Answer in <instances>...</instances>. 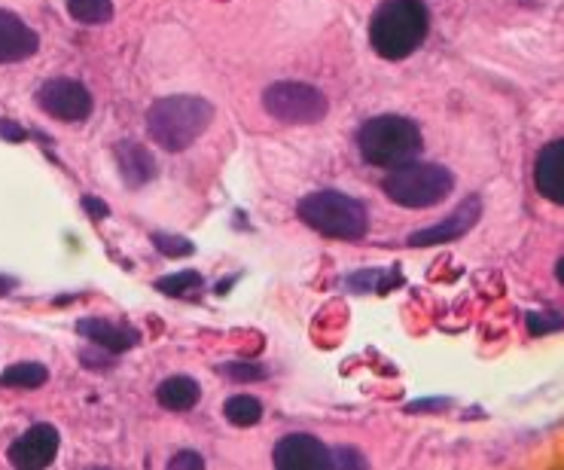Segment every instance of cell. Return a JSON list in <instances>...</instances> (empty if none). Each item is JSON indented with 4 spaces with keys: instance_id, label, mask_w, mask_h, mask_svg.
Returning a JSON list of instances; mask_svg holds the SVG:
<instances>
[{
    "instance_id": "6da1fadb",
    "label": "cell",
    "mask_w": 564,
    "mask_h": 470,
    "mask_svg": "<svg viewBox=\"0 0 564 470\" xmlns=\"http://www.w3.org/2000/svg\"><path fill=\"white\" fill-rule=\"evenodd\" d=\"M211 123H214V104L199 95H171L147 110L150 138L168 153L193 147L208 132Z\"/></svg>"
},
{
    "instance_id": "7a4b0ae2",
    "label": "cell",
    "mask_w": 564,
    "mask_h": 470,
    "mask_svg": "<svg viewBox=\"0 0 564 470\" xmlns=\"http://www.w3.org/2000/svg\"><path fill=\"white\" fill-rule=\"evenodd\" d=\"M430 16L421 0H388L369 22V43L382 58H409L427 37Z\"/></svg>"
},
{
    "instance_id": "3957f363",
    "label": "cell",
    "mask_w": 564,
    "mask_h": 470,
    "mask_svg": "<svg viewBox=\"0 0 564 470\" xmlns=\"http://www.w3.org/2000/svg\"><path fill=\"white\" fill-rule=\"evenodd\" d=\"M357 150L369 165L394 168L421 153V129L397 113L372 116L357 132Z\"/></svg>"
},
{
    "instance_id": "277c9868",
    "label": "cell",
    "mask_w": 564,
    "mask_h": 470,
    "mask_svg": "<svg viewBox=\"0 0 564 470\" xmlns=\"http://www.w3.org/2000/svg\"><path fill=\"white\" fill-rule=\"evenodd\" d=\"M385 193L403 208H433L455 190V174L440 162H403L385 178Z\"/></svg>"
},
{
    "instance_id": "5b68a950",
    "label": "cell",
    "mask_w": 564,
    "mask_h": 470,
    "mask_svg": "<svg viewBox=\"0 0 564 470\" xmlns=\"http://www.w3.org/2000/svg\"><path fill=\"white\" fill-rule=\"evenodd\" d=\"M299 220L305 226H311L321 235H330V239H342V242H357L366 235V208L336 190H321L311 193L299 202Z\"/></svg>"
},
{
    "instance_id": "8992f818",
    "label": "cell",
    "mask_w": 564,
    "mask_h": 470,
    "mask_svg": "<svg viewBox=\"0 0 564 470\" xmlns=\"http://www.w3.org/2000/svg\"><path fill=\"white\" fill-rule=\"evenodd\" d=\"M263 107L284 126H315L321 123L330 104L327 95L308 83H275L263 92Z\"/></svg>"
},
{
    "instance_id": "52a82bcc",
    "label": "cell",
    "mask_w": 564,
    "mask_h": 470,
    "mask_svg": "<svg viewBox=\"0 0 564 470\" xmlns=\"http://www.w3.org/2000/svg\"><path fill=\"white\" fill-rule=\"evenodd\" d=\"M37 104L40 110H46L49 116L61 123H83L92 113V95L83 83L68 80V77H55L46 80L37 89Z\"/></svg>"
},
{
    "instance_id": "ba28073f",
    "label": "cell",
    "mask_w": 564,
    "mask_h": 470,
    "mask_svg": "<svg viewBox=\"0 0 564 470\" xmlns=\"http://www.w3.org/2000/svg\"><path fill=\"white\" fill-rule=\"evenodd\" d=\"M482 217V202L476 196L464 199L446 220L440 223H433L427 229H418L409 235V248H430V245H446V242H458L461 235H467Z\"/></svg>"
},
{
    "instance_id": "9c48e42d",
    "label": "cell",
    "mask_w": 564,
    "mask_h": 470,
    "mask_svg": "<svg viewBox=\"0 0 564 470\" xmlns=\"http://www.w3.org/2000/svg\"><path fill=\"white\" fill-rule=\"evenodd\" d=\"M272 461L278 470H330V446L311 434H287Z\"/></svg>"
},
{
    "instance_id": "30bf717a",
    "label": "cell",
    "mask_w": 564,
    "mask_h": 470,
    "mask_svg": "<svg viewBox=\"0 0 564 470\" xmlns=\"http://www.w3.org/2000/svg\"><path fill=\"white\" fill-rule=\"evenodd\" d=\"M58 446L61 440L52 425H34L10 446V461L13 467H22V470H40L55 461Z\"/></svg>"
},
{
    "instance_id": "8fae6325",
    "label": "cell",
    "mask_w": 564,
    "mask_h": 470,
    "mask_svg": "<svg viewBox=\"0 0 564 470\" xmlns=\"http://www.w3.org/2000/svg\"><path fill=\"white\" fill-rule=\"evenodd\" d=\"M40 49V37L16 13L0 10V65L25 62Z\"/></svg>"
},
{
    "instance_id": "7c38bea8",
    "label": "cell",
    "mask_w": 564,
    "mask_h": 470,
    "mask_svg": "<svg viewBox=\"0 0 564 470\" xmlns=\"http://www.w3.org/2000/svg\"><path fill=\"white\" fill-rule=\"evenodd\" d=\"M116 165H119V174H122V181L129 184V187H144L156 178V159L153 153L138 144V141H119L116 150Z\"/></svg>"
},
{
    "instance_id": "4fadbf2b",
    "label": "cell",
    "mask_w": 564,
    "mask_h": 470,
    "mask_svg": "<svg viewBox=\"0 0 564 470\" xmlns=\"http://www.w3.org/2000/svg\"><path fill=\"white\" fill-rule=\"evenodd\" d=\"M561 168H564V144L561 141H549L534 165V184L540 190V196H546L549 202L561 205L564 202V181H561Z\"/></svg>"
},
{
    "instance_id": "5bb4252c",
    "label": "cell",
    "mask_w": 564,
    "mask_h": 470,
    "mask_svg": "<svg viewBox=\"0 0 564 470\" xmlns=\"http://www.w3.org/2000/svg\"><path fill=\"white\" fill-rule=\"evenodd\" d=\"M77 333L86 336L92 345H101L104 351H113V355H122V351H129V348H135L141 342L138 330L119 327V324H110V321H101V318L77 321Z\"/></svg>"
},
{
    "instance_id": "9a60e30c",
    "label": "cell",
    "mask_w": 564,
    "mask_h": 470,
    "mask_svg": "<svg viewBox=\"0 0 564 470\" xmlns=\"http://www.w3.org/2000/svg\"><path fill=\"white\" fill-rule=\"evenodd\" d=\"M202 397V388L196 379L190 376H168L159 388H156V400L171 409V413H186V409H193Z\"/></svg>"
},
{
    "instance_id": "2e32d148",
    "label": "cell",
    "mask_w": 564,
    "mask_h": 470,
    "mask_svg": "<svg viewBox=\"0 0 564 470\" xmlns=\"http://www.w3.org/2000/svg\"><path fill=\"white\" fill-rule=\"evenodd\" d=\"M49 379V370L37 361H22V364H13L0 373V385L4 388H22V391H34V388H43Z\"/></svg>"
},
{
    "instance_id": "e0dca14e",
    "label": "cell",
    "mask_w": 564,
    "mask_h": 470,
    "mask_svg": "<svg viewBox=\"0 0 564 470\" xmlns=\"http://www.w3.org/2000/svg\"><path fill=\"white\" fill-rule=\"evenodd\" d=\"M223 416L235 425V428H250L263 419V403L250 394H235L223 403Z\"/></svg>"
},
{
    "instance_id": "ac0fdd59",
    "label": "cell",
    "mask_w": 564,
    "mask_h": 470,
    "mask_svg": "<svg viewBox=\"0 0 564 470\" xmlns=\"http://www.w3.org/2000/svg\"><path fill=\"white\" fill-rule=\"evenodd\" d=\"M68 13L80 25H104L113 19V0H68Z\"/></svg>"
},
{
    "instance_id": "d6986e66",
    "label": "cell",
    "mask_w": 564,
    "mask_h": 470,
    "mask_svg": "<svg viewBox=\"0 0 564 470\" xmlns=\"http://www.w3.org/2000/svg\"><path fill=\"white\" fill-rule=\"evenodd\" d=\"M205 281H202V275L199 272H193V269H186V272H177V275H165V278H159L156 281V287H159V293H165V297H190L193 290H199Z\"/></svg>"
},
{
    "instance_id": "ffe728a7",
    "label": "cell",
    "mask_w": 564,
    "mask_h": 470,
    "mask_svg": "<svg viewBox=\"0 0 564 470\" xmlns=\"http://www.w3.org/2000/svg\"><path fill=\"white\" fill-rule=\"evenodd\" d=\"M153 245H156L165 257H190V254L196 251L193 242L180 239V235H165V232H156V235H153Z\"/></svg>"
},
{
    "instance_id": "44dd1931",
    "label": "cell",
    "mask_w": 564,
    "mask_h": 470,
    "mask_svg": "<svg viewBox=\"0 0 564 470\" xmlns=\"http://www.w3.org/2000/svg\"><path fill=\"white\" fill-rule=\"evenodd\" d=\"M220 373L229 376V379H235V382H250V379H266V376H269V370L260 367V364H254V361L226 364V367H220Z\"/></svg>"
},
{
    "instance_id": "7402d4cb",
    "label": "cell",
    "mask_w": 564,
    "mask_h": 470,
    "mask_svg": "<svg viewBox=\"0 0 564 470\" xmlns=\"http://www.w3.org/2000/svg\"><path fill=\"white\" fill-rule=\"evenodd\" d=\"M98 351H92V348H86V351H80V364L83 367H89V370H113L116 367V355L113 351H104L101 345H95Z\"/></svg>"
},
{
    "instance_id": "603a6c76",
    "label": "cell",
    "mask_w": 564,
    "mask_h": 470,
    "mask_svg": "<svg viewBox=\"0 0 564 470\" xmlns=\"http://www.w3.org/2000/svg\"><path fill=\"white\" fill-rule=\"evenodd\" d=\"M330 467H351V470H360V467H366V461H363V455L357 452V449H348V446H336V449H330Z\"/></svg>"
},
{
    "instance_id": "cb8c5ba5",
    "label": "cell",
    "mask_w": 564,
    "mask_h": 470,
    "mask_svg": "<svg viewBox=\"0 0 564 470\" xmlns=\"http://www.w3.org/2000/svg\"><path fill=\"white\" fill-rule=\"evenodd\" d=\"M561 330V318L558 315H540V312H528V333L531 336H546Z\"/></svg>"
},
{
    "instance_id": "d4e9b609",
    "label": "cell",
    "mask_w": 564,
    "mask_h": 470,
    "mask_svg": "<svg viewBox=\"0 0 564 470\" xmlns=\"http://www.w3.org/2000/svg\"><path fill=\"white\" fill-rule=\"evenodd\" d=\"M372 284H379V290H388L391 281H382V272H357L348 278L351 290H372Z\"/></svg>"
},
{
    "instance_id": "484cf974",
    "label": "cell",
    "mask_w": 564,
    "mask_h": 470,
    "mask_svg": "<svg viewBox=\"0 0 564 470\" xmlns=\"http://www.w3.org/2000/svg\"><path fill=\"white\" fill-rule=\"evenodd\" d=\"M171 470H183V467H193V470H202L205 467V458L199 452H177L171 461H168Z\"/></svg>"
},
{
    "instance_id": "4316f807",
    "label": "cell",
    "mask_w": 564,
    "mask_h": 470,
    "mask_svg": "<svg viewBox=\"0 0 564 470\" xmlns=\"http://www.w3.org/2000/svg\"><path fill=\"white\" fill-rule=\"evenodd\" d=\"M83 205H86V211H89V214H92L95 220H101V217H107V214H110V208H107V205H104L101 199H92V196H86V199H83Z\"/></svg>"
},
{
    "instance_id": "83f0119b",
    "label": "cell",
    "mask_w": 564,
    "mask_h": 470,
    "mask_svg": "<svg viewBox=\"0 0 564 470\" xmlns=\"http://www.w3.org/2000/svg\"><path fill=\"white\" fill-rule=\"evenodd\" d=\"M0 138H7V141L19 144V141H25V129H19V126H13V123H0Z\"/></svg>"
},
{
    "instance_id": "f1b7e54d",
    "label": "cell",
    "mask_w": 564,
    "mask_h": 470,
    "mask_svg": "<svg viewBox=\"0 0 564 470\" xmlns=\"http://www.w3.org/2000/svg\"><path fill=\"white\" fill-rule=\"evenodd\" d=\"M430 406H446V400H418V403H409V413H430Z\"/></svg>"
},
{
    "instance_id": "f546056e",
    "label": "cell",
    "mask_w": 564,
    "mask_h": 470,
    "mask_svg": "<svg viewBox=\"0 0 564 470\" xmlns=\"http://www.w3.org/2000/svg\"><path fill=\"white\" fill-rule=\"evenodd\" d=\"M16 287V281L13 278H4V275H0V297H7V293Z\"/></svg>"
},
{
    "instance_id": "4dcf8cb0",
    "label": "cell",
    "mask_w": 564,
    "mask_h": 470,
    "mask_svg": "<svg viewBox=\"0 0 564 470\" xmlns=\"http://www.w3.org/2000/svg\"><path fill=\"white\" fill-rule=\"evenodd\" d=\"M558 281L564 284V260H558Z\"/></svg>"
}]
</instances>
